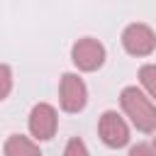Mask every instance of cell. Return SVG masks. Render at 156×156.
<instances>
[{"instance_id": "1", "label": "cell", "mask_w": 156, "mask_h": 156, "mask_svg": "<svg viewBox=\"0 0 156 156\" xmlns=\"http://www.w3.org/2000/svg\"><path fill=\"white\" fill-rule=\"evenodd\" d=\"M122 110L129 117V122L139 129V132H154L156 129V105L134 85L124 88L119 95Z\"/></svg>"}, {"instance_id": "2", "label": "cell", "mask_w": 156, "mask_h": 156, "mask_svg": "<svg viewBox=\"0 0 156 156\" xmlns=\"http://www.w3.org/2000/svg\"><path fill=\"white\" fill-rule=\"evenodd\" d=\"M122 46L132 56H149L156 49V34H154V29L149 24L134 22V24L124 27V32H122Z\"/></svg>"}, {"instance_id": "3", "label": "cell", "mask_w": 156, "mask_h": 156, "mask_svg": "<svg viewBox=\"0 0 156 156\" xmlns=\"http://www.w3.org/2000/svg\"><path fill=\"white\" fill-rule=\"evenodd\" d=\"M71 58L80 71H98L105 63V46L93 37H83L71 46Z\"/></svg>"}, {"instance_id": "4", "label": "cell", "mask_w": 156, "mask_h": 156, "mask_svg": "<svg viewBox=\"0 0 156 156\" xmlns=\"http://www.w3.org/2000/svg\"><path fill=\"white\" fill-rule=\"evenodd\" d=\"M58 100L63 112H80L88 102V88L76 73H63L61 76V88H58Z\"/></svg>"}, {"instance_id": "5", "label": "cell", "mask_w": 156, "mask_h": 156, "mask_svg": "<svg viewBox=\"0 0 156 156\" xmlns=\"http://www.w3.org/2000/svg\"><path fill=\"white\" fill-rule=\"evenodd\" d=\"M98 132H100V139H102L110 149H122V146L129 141V127H127V122H124L115 110H107V112L100 115Z\"/></svg>"}, {"instance_id": "6", "label": "cell", "mask_w": 156, "mask_h": 156, "mask_svg": "<svg viewBox=\"0 0 156 156\" xmlns=\"http://www.w3.org/2000/svg\"><path fill=\"white\" fill-rule=\"evenodd\" d=\"M56 127H58V117H56V110L49 102H39V105L32 107V112H29V132H32L34 139L49 141L56 134Z\"/></svg>"}, {"instance_id": "7", "label": "cell", "mask_w": 156, "mask_h": 156, "mask_svg": "<svg viewBox=\"0 0 156 156\" xmlns=\"http://www.w3.org/2000/svg\"><path fill=\"white\" fill-rule=\"evenodd\" d=\"M2 154L5 156H41L39 146L22 134H10L5 146H2Z\"/></svg>"}, {"instance_id": "8", "label": "cell", "mask_w": 156, "mask_h": 156, "mask_svg": "<svg viewBox=\"0 0 156 156\" xmlns=\"http://www.w3.org/2000/svg\"><path fill=\"white\" fill-rule=\"evenodd\" d=\"M139 80H141L144 90L149 93V98L156 100V66L154 63H146L139 68Z\"/></svg>"}, {"instance_id": "9", "label": "cell", "mask_w": 156, "mask_h": 156, "mask_svg": "<svg viewBox=\"0 0 156 156\" xmlns=\"http://www.w3.org/2000/svg\"><path fill=\"white\" fill-rule=\"evenodd\" d=\"M10 90H12V71H10V66L0 63V100H5L10 95Z\"/></svg>"}, {"instance_id": "10", "label": "cell", "mask_w": 156, "mask_h": 156, "mask_svg": "<svg viewBox=\"0 0 156 156\" xmlns=\"http://www.w3.org/2000/svg\"><path fill=\"white\" fill-rule=\"evenodd\" d=\"M63 156H90V154H88V149H85L83 139L73 136V139L66 144V149H63Z\"/></svg>"}, {"instance_id": "11", "label": "cell", "mask_w": 156, "mask_h": 156, "mask_svg": "<svg viewBox=\"0 0 156 156\" xmlns=\"http://www.w3.org/2000/svg\"><path fill=\"white\" fill-rule=\"evenodd\" d=\"M129 156H156V151L149 144H136V146L129 149Z\"/></svg>"}, {"instance_id": "12", "label": "cell", "mask_w": 156, "mask_h": 156, "mask_svg": "<svg viewBox=\"0 0 156 156\" xmlns=\"http://www.w3.org/2000/svg\"><path fill=\"white\" fill-rule=\"evenodd\" d=\"M154 151H156V136H154Z\"/></svg>"}]
</instances>
